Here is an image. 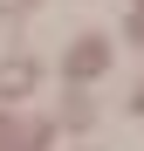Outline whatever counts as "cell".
Instances as JSON below:
<instances>
[{
	"instance_id": "obj_1",
	"label": "cell",
	"mask_w": 144,
	"mask_h": 151,
	"mask_svg": "<svg viewBox=\"0 0 144 151\" xmlns=\"http://www.w3.org/2000/svg\"><path fill=\"white\" fill-rule=\"evenodd\" d=\"M103 69H110V48L96 41V35H89V41H76V48H69V76H103Z\"/></svg>"
},
{
	"instance_id": "obj_2",
	"label": "cell",
	"mask_w": 144,
	"mask_h": 151,
	"mask_svg": "<svg viewBox=\"0 0 144 151\" xmlns=\"http://www.w3.org/2000/svg\"><path fill=\"white\" fill-rule=\"evenodd\" d=\"M28 83H34V62H7V69H0V96H14Z\"/></svg>"
},
{
	"instance_id": "obj_3",
	"label": "cell",
	"mask_w": 144,
	"mask_h": 151,
	"mask_svg": "<svg viewBox=\"0 0 144 151\" xmlns=\"http://www.w3.org/2000/svg\"><path fill=\"white\" fill-rule=\"evenodd\" d=\"M130 103H137V110H144V83H137V96H130Z\"/></svg>"
}]
</instances>
